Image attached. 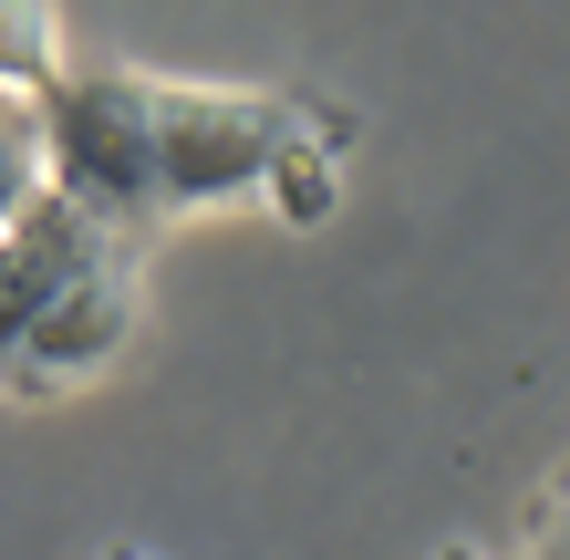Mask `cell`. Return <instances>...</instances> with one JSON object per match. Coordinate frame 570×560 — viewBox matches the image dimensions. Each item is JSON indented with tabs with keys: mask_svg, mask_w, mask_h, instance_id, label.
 Here are the masks:
<instances>
[{
	"mask_svg": "<svg viewBox=\"0 0 570 560\" xmlns=\"http://www.w3.org/2000/svg\"><path fill=\"white\" fill-rule=\"evenodd\" d=\"M42 105V177L94 208L105 228L156 218V115H146V73H52Z\"/></svg>",
	"mask_w": 570,
	"mask_h": 560,
	"instance_id": "cell-1",
	"label": "cell"
},
{
	"mask_svg": "<svg viewBox=\"0 0 570 560\" xmlns=\"http://www.w3.org/2000/svg\"><path fill=\"white\" fill-rule=\"evenodd\" d=\"M146 115H156V218L249 197L271 146L301 125V105L281 94H218V83H146Z\"/></svg>",
	"mask_w": 570,
	"mask_h": 560,
	"instance_id": "cell-2",
	"label": "cell"
},
{
	"mask_svg": "<svg viewBox=\"0 0 570 560\" xmlns=\"http://www.w3.org/2000/svg\"><path fill=\"white\" fill-rule=\"evenodd\" d=\"M125 333H136V281H125V259H83L73 281H52L42 302L21 312V333L0 343V364H11L21 384H73L94 364H115Z\"/></svg>",
	"mask_w": 570,
	"mask_h": 560,
	"instance_id": "cell-3",
	"label": "cell"
},
{
	"mask_svg": "<svg viewBox=\"0 0 570 560\" xmlns=\"http://www.w3.org/2000/svg\"><path fill=\"white\" fill-rule=\"evenodd\" d=\"M259 187H271V208L291 218V228H322L332 208H343V177H332V136L312 115L291 125V136L271 146V167H259Z\"/></svg>",
	"mask_w": 570,
	"mask_h": 560,
	"instance_id": "cell-4",
	"label": "cell"
},
{
	"mask_svg": "<svg viewBox=\"0 0 570 560\" xmlns=\"http://www.w3.org/2000/svg\"><path fill=\"white\" fill-rule=\"evenodd\" d=\"M52 73H62V11L0 0V94H52Z\"/></svg>",
	"mask_w": 570,
	"mask_h": 560,
	"instance_id": "cell-5",
	"label": "cell"
},
{
	"mask_svg": "<svg viewBox=\"0 0 570 560\" xmlns=\"http://www.w3.org/2000/svg\"><path fill=\"white\" fill-rule=\"evenodd\" d=\"M31 197H42V105H31V94H0V228H11Z\"/></svg>",
	"mask_w": 570,
	"mask_h": 560,
	"instance_id": "cell-6",
	"label": "cell"
},
{
	"mask_svg": "<svg viewBox=\"0 0 570 560\" xmlns=\"http://www.w3.org/2000/svg\"><path fill=\"white\" fill-rule=\"evenodd\" d=\"M550 550H570V488H560V509H550Z\"/></svg>",
	"mask_w": 570,
	"mask_h": 560,
	"instance_id": "cell-7",
	"label": "cell"
}]
</instances>
